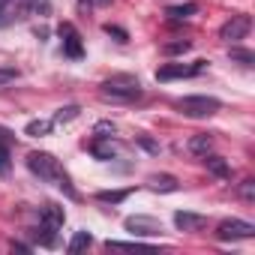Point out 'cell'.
Instances as JSON below:
<instances>
[{"mask_svg": "<svg viewBox=\"0 0 255 255\" xmlns=\"http://www.w3.org/2000/svg\"><path fill=\"white\" fill-rule=\"evenodd\" d=\"M195 12H198V3H180V6H168V9H165V15H168L171 21H183V18L195 15Z\"/></svg>", "mask_w": 255, "mask_h": 255, "instance_id": "15", "label": "cell"}, {"mask_svg": "<svg viewBox=\"0 0 255 255\" xmlns=\"http://www.w3.org/2000/svg\"><path fill=\"white\" fill-rule=\"evenodd\" d=\"M51 231H54V228H48V225L42 222V225H39V228L33 231V237H36V240H39L42 246H54L57 240H54V234H51Z\"/></svg>", "mask_w": 255, "mask_h": 255, "instance_id": "19", "label": "cell"}, {"mask_svg": "<svg viewBox=\"0 0 255 255\" xmlns=\"http://www.w3.org/2000/svg\"><path fill=\"white\" fill-rule=\"evenodd\" d=\"M174 225H177L180 231H201V228L207 225V216L189 213V210H177V213H174Z\"/></svg>", "mask_w": 255, "mask_h": 255, "instance_id": "9", "label": "cell"}, {"mask_svg": "<svg viewBox=\"0 0 255 255\" xmlns=\"http://www.w3.org/2000/svg\"><path fill=\"white\" fill-rule=\"evenodd\" d=\"M78 105H66V108H60L57 114H54V123H69V120H75L78 117Z\"/></svg>", "mask_w": 255, "mask_h": 255, "instance_id": "21", "label": "cell"}, {"mask_svg": "<svg viewBox=\"0 0 255 255\" xmlns=\"http://www.w3.org/2000/svg\"><path fill=\"white\" fill-rule=\"evenodd\" d=\"M132 195V189H105V192H99L96 198L102 201V204H120V201H126Z\"/></svg>", "mask_w": 255, "mask_h": 255, "instance_id": "17", "label": "cell"}, {"mask_svg": "<svg viewBox=\"0 0 255 255\" xmlns=\"http://www.w3.org/2000/svg\"><path fill=\"white\" fill-rule=\"evenodd\" d=\"M90 150H93L96 159H114V153H117V147L111 144V138H99V141H93Z\"/></svg>", "mask_w": 255, "mask_h": 255, "instance_id": "16", "label": "cell"}, {"mask_svg": "<svg viewBox=\"0 0 255 255\" xmlns=\"http://www.w3.org/2000/svg\"><path fill=\"white\" fill-rule=\"evenodd\" d=\"M93 132H96V138H111V135L117 132V126H114L111 120H99V123L93 126Z\"/></svg>", "mask_w": 255, "mask_h": 255, "instance_id": "20", "label": "cell"}, {"mask_svg": "<svg viewBox=\"0 0 255 255\" xmlns=\"http://www.w3.org/2000/svg\"><path fill=\"white\" fill-rule=\"evenodd\" d=\"M90 243H93V234H90V231H78V234L69 240L66 249H69V252H81V249H87Z\"/></svg>", "mask_w": 255, "mask_h": 255, "instance_id": "18", "label": "cell"}, {"mask_svg": "<svg viewBox=\"0 0 255 255\" xmlns=\"http://www.w3.org/2000/svg\"><path fill=\"white\" fill-rule=\"evenodd\" d=\"M126 231H132V234H141V237H156L162 234V222L150 219V216H126Z\"/></svg>", "mask_w": 255, "mask_h": 255, "instance_id": "7", "label": "cell"}, {"mask_svg": "<svg viewBox=\"0 0 255 255\" xmlns=\"http://www.w3.org/2000/svg\"><path fill=\"white\" fill-rule=\"evenodd\" d=\"M183 51H189V42H186V39H180V42H165V45H162V54H183Z\"/></svg>", "mask_w": 255, "mask_h": 255, "instance_id": "24", "label": "cell"}, {"mask_svg": "<svg viewBox=\"0 0 255 255\" xmlns=\"http://www.w3.org/2000/svg\"><path fill=\"white\" fill-rule=\"evenodd\" d=\"M147 186H150L153 192H177V189H180V183H177L174 174H150V177H147Z\"/></svg>", "mask_w": 255, "mask_h": 255, "instance_id": "11", "label": "cell"}, {"mask_svg": "<svg viewBox=\"0 0 255 255\" xmlns=\"http://www.w3.org/2000/svg\"><path fill=\"white\" fill-rule=\"evenodd\" d=\"M15 78H18V69L15 66H0V87H9Z\"/></svg>", "mask_w": 255, "mask_h": 255, "instance_id": "23", "label": "cell"}, {"mask_svg": "<svg viewBox=\"0 0 255 255\" xmlns=\"http://www.w3.org/2000/svg\"><path fill=\"white\" fill-rule=\"evenodd\" d=\"M231 60L243 63V66H252V63H255V54L246 51V48H231Z\"/></svg>", "mask_w": 255, "mask_h": 255, "instance_id": "22", "label": "cell"}, {"mask_svg": "<svg viewBox=\"0 0 255 255\" xmlns=\"http://www.w3.org/2000/svg\"><path fill=\"white\" fill-rule=\"evenodd\" d=\"M102 3H108V0H102Z\"/></svg>", "mask_w": 255, "mask_h": 255, "instance_id": "30", "label": "cell"}, {"mask_svg": "<svg viewBox=\"0 0 255 255\" xmlns=\"http://www.w3.org/2000/svg\"><path fill=\"white\" fill-rule=\"evenodd\" d=\"M60 36H63V51L69 54V57H81L84 54V48H81V36H78V30L66 21V24H60Z\"/></svg>", "mask_w": 255, "mask_h": 255, "instance_id": "8", "label": "cell"}, {"mask_svg": "<svg viewBox=\"0 0 255 255\" xmlns=\"http://www.w3.org/2000/svg\"><path fill=\"white\" fill-rule=\"evenodd\" d=\"M135 141H138V144H141V147H144V150H150V153H159V144H156V141H153V138H147V135H138V138H135Z\"/></svg>", "mask_w": 255, "mask_h": 255, "instance_id": "27", "label": "cell"}, {"mask_svg": "<svg viewBox=\"0 0 255 255\" xmlns=\"http://www.w3.org/2000/svg\"><path fill=\"white\" fill-rule=\"evenodd\" d=\"M177 108L186 114V117H213L216 111H219V99H213V96H183L180 102H177Z\"/></svg>", "mask_w": 255, "mask_h": 255, "instance_id": "3", "label": "cell"}, {"mask_svg": "<svg viewBox=\"0 0 255 255\" xmlns=\"http://www.w3.org/2000/svg\"><path fill=\"white\" fill-rule=\"evenodd\" d=\"M249 27H252V18H249V15H231V18L222 24L219 36H222L225 42H237V39H243V36L249 33Z\"/></svg>", "mask_w": 255, "mask_h": 255, "instance_id": "5", "label": "cell"}, {"mask_svg": "<svg viewBox=\"0 0 255 255\" xmlns=\"http://www.w3.org/2000/svg\"><path fill=\"white\" fill-rule=\"evenodd\" d=\"M252 234H255V225L252 222H243V219H225L216 228V237L219 240H246Z\"/></svg>", "mask_w": 255, "mask_h": 255, "instance_id": "4", "label": "cell"}, {"mask_svg": "<svg viewBox=\"0 0 255 255\" xmlns=\"http://www.w3.org/2000/svg\"><path fill=\"white\" fill-rule=\"evenodd\" d=\"M51 129H54V120H30V123L24 126V132H27V135H33V138L51 135Z\"/></svg>", "mask_w": 255, "mask_h": 255, "instance_id": "14", "label": "cell"}, {"mask_svg": "<svg viewBox=\"0 0 255 255\" xmlns=\"http://www.w3.org/2000/svg\"><path fill=\"white\" fill-rule=\"evenodd\" d=\"M207 63L198 60L195 66H183V63H165L156 69V81H171V78H189V75H198Z\"/></svg>", "mask_w": 255, "mask_h": 255, "instance_id": "6", "label": "cell"}, {"mask_svg": "<svg viewBox=\"0 0 255 255\" xmlns=\"http://www.w3.org/2000/svg\"><path fill=\"white\" fill-rule=\"evenodd\" d=\"M201 159H204V168H207L210 174H216V177H222V180L231 177V168H228V162H225L222 156H216V153H204Z\"/></svg>", "mask_w": 255, "mask_h": 255, "instance_id": "12", "label": "cell"}, {"mask_svg": "<svg viewBox=\"0 0 255 255\" xmlns=\"http://www.w3.org/2000/svg\"><path fill=\"white\" fill-rule=\"evenodd\" d=\"M27 168L39 177V180H60L63 177V168H60V162L51 156V153H45V150H33L30 156H27Z\"/></svg>", "mask_w": 255, "mask_h": 255, "instance_id": "2", "label": "cell"}, {"mask_svg": "<svg viewBox=\"0 0 255 255\" xmlns=\"http://www.w3.org/2000/svg\"><path fill=\"white\" fill-rule=\"evenodd\" d=\"M210 147H213V138H210L207 132H198V135H192V138H189V153H195V156L210 153Z\"/></svg>", "mask_w": 255, "mask_h": 255, "instance_id": "13", "label": "cell"}, {"mask_svg": "<svg viewBox=\"0 0 255 255\" xmlns=\"http://www.w3.org/2000/svg\"><path fill=\"white\" fill-rule=\"evenodd\" d=\"M12 141V132L9 129H3V126H0V144H9Z\"/></svg>", "mask_w": 255, "mask_h": 255, "instance_id": "29", "label": "cell"}, {"mask_svg": "<svg viewBox=\"0 0 255 255\" xmlns=\"http://www.w3.org/2000/svg\"><path fill=\"white\" fill-rule=\"evenodd\" d=\"M0 171H9V150H6V144H0Z\"/></svg>", "mask_w": 255, "mask_h": 255, "instance_id": "28", "label": "cell"}, {"mask_svg": "<svg viewBox=\"0 0 255 255\" xmlns=\"http://www.w3.org/2000/svg\"><path fill=\"white\" fill-rule=\"evenodd\" d=\"M99 93L105 99H117V102H129L135 96H141V81L135 75H111L99 84Z\"/></svg>", "mask_w": 255, "mask_h": 255, "instance_id": "1", "label": "cell"}, {"mask_svg": "<svg viewBox=\"0 0 255 255\" xmlns=\"http://www.w3.org/2000/svg\"><path fill=\"white\" fill-rule=\"evenodd\" d=\"M102 30H105V33H108V36H114V39H117V42H129V33H126V30H123V27H117V24H105V27H102Z\"/></svg>", "mask_w": 255, "mask_h": 255, "instance_id": "25", "label": "cell"}, {"mask_svg": "<svg viewBox=\"0 0 255 255\" xmlns=\"http://www.w3.org/2000/svg\"><path fill=\"white\" fill-rule=\"evenodd\" d=\"M39 216H42V222L48 225V228H63V222H66V213H63V207L60 204H54V201H45L42 204V210H39Z\"/></svg>", "mask_w": 255, "mask_h": 255, "instance_id": "10", "label": "cell"}, {"mask_svg": "<svg viewBox=\"0 0 255 255\" xmlns=\"http://www.w3.org/2000/svg\"><path fill=\"white\" fill-rule=\"evenodd\" d=\"M240 198L243 201H255V180H243L240 183Z\"/></svg>", "mask_w": 255, "mask_h": 255, "instance_id": "26", "label": "cell"}]
</instances>
